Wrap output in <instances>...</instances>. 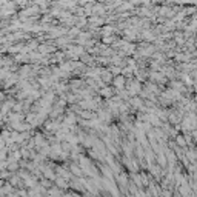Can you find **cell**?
<instances>
[{
    "label": "cell",
    "instance_id": "6da1fadb",
    "mask_svg": "<svg viewBox=\"0 0 197 197\" xmlns=\"http://www.w3.org/2000/svg\"><path fill=\"white\" fill-rule=\"evenodd\" d=\"M36 13H39V9H37L36 6H32V8H26V9H23L22 16H23V17H28V16H32V14H36Z\"/></svg>",
    "mask_w": 197,
    "mask_h": 197
},
{
    "label": "cell",
    "instance_id": "7a4b0ae2",
    "mask_svg": "<svg viewBox=\"0 0 197 197\" xmlns=\"http://www.w3.org/2000/svg\"><path fill=\"white\" fill-rule=\"evenodd\" d=\"M123 83H125V79H122V77H120V79H117V80H116V85L119 86V88H122V85H123Z\"/></svg>",
    "mask_w": 197,
    "mask_h": 197
},
{
    "label": "cell",
    "instance_id": "3957f363",
    "mask_svg": "<svg viewBox=\"0 0 197 197\" xmlns=\"http://www.w3.org/2000/svg\"><path fill=\"white\" fill-rule=\"evenodd\" d=\"M0 100H3V94L2 93H0Z\"/></svg>",
    "mask_w": 197,
    "mask_h": 197
}]
</instances>
